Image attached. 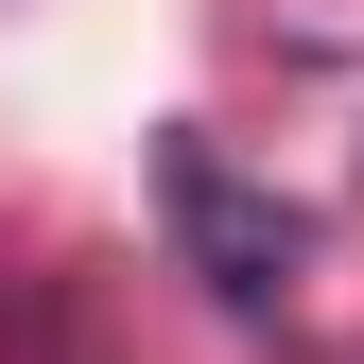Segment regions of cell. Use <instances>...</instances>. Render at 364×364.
Returning <instances> with one entry per match:
<instances>
[{
  "label": "cell",
  "mask_w": 364,
  "mask_h": 364,
  "mask_svg": "<svg viewBox=\"0 0 364 364\" xmlns=\"http://www.w3.org/2000/svg\"><path fill=\"white\" fill-rule=\"evenodd\" d=\"M156 208H173V260H191L225 312H295V278H312V208L295 191H260L225 139L173 122V139H156Z\"/></svg>",
  "instance_id": "6da1fadb"
}]
</instances>
